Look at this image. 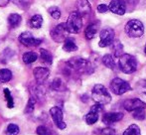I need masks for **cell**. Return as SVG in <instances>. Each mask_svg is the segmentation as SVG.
<instances>
[{"label": "cell", "mask_w": 146, "mask_h": 135, "mask_svg": "<svg viewBox=\"0 0 146 135\" xmlns=\"http://www.w3.org/2000/svg\"><path fill=\"white\" fill-rule=\"evenodd\" d=\"M92 97L96 103L102 104V105L110 103L111 101V95L108 93V89L102 85H94L92 91Z\"/></svg>", "instance_id": "obj_1"}, {"label": "cell", "mask_w": 146, "mask_h": 135, "mask_svg": "<svg viewBox=\"0 0 146 135\" xmlns=\"http://www.w3.org/2000/svg\"><path fill=\"white\" fill-rule=\"evenodd\" d=\"M118 67L124 73H132L137 69V61L135 57L129 54H123L119 57Z\"/></svg>", "instance_id": "obj_2"}, {"label": "cell", "mask_w": 146, "mask_h": 135, "mask_svg": "<svg viewBox=\"0 0 146 135\" xmlns=\"http://www.w3.org/2000/svg\"><path fill=\"white\" fill-rule=\"evenodd\" d=\"M68 66L71 68L72 69H75V71H80V73H90L92 71H94L92 65L88 60L80 58V57H75V58L71 59L68 62Z\"/></svg>", "instance_id": "obj_3"}, {"label": "cell", "mask_w": 146, "mask_h": 135, "mask_svg": "<svg viewBox=\"0 0 146 135\" xmlns=\"http://www.w3.org/2000/svg\"><path fill=\"white\" fill-rule=\"evenodd\" d=\"M125 33L131 38H139L144 33V26L137 19L129 20L125 25Z\"/></svg>", "instance_id": "obj_4"}, {"label": "cell", "mask_w": 146, "mask_h": 135, "mask_svg": "<svg viewBox=\"0 0 146 135\" xmlns=\"http://www.w3.org/2000/svg\"><path fill=\"white\" fill-rule=\"evenodd\" d=\"M67 29L69 31V33L73 34H78L81 31L82 27H83V20H82V16L78 13L77 11L72 12L70 14L69 18L67 20Z\"/></svg>", "instance_id": "obj_5"}, {"label": "cell", "mask_w": 146, "mask_h": 135, "mask_svg": "<svg viewBox=\"0 0 146 135\" xmlns=\"http://www.w3.org/2000/svg\"><path fill=\"white\" fill-rule=\"evenodd\" d=\"M110 89L115 95H121L123 93H127V91H131V87L127 81H123L119 77H115L110 83Z\"/></svg>", "instance_id": "obj_6"}, {"label": "cell", "mask_w": 146, "mask_h": 135, "mask_svg": "<svg viewBox=\"0 0 146 135\" xmlns=\"http://www.w3.org/2000/svg\"><path fill=\"white\" fill-rule=\"evenodd\" d=\"M69 35V31L67 29L66 23H61L54 27L51 31V37L52 39L57 43L65 42V40L68 38Z\"/></svg>", "instance_id": "obj_7"}, {"label": "cell", "mask_w": 146, "mask_h": 135, "mask_svg": "<svg viewBox=\"0 0 146 135\" xmlns=\"http://www.w3.org/2000/svg\"><path fill=\"white\" fill-rule=\"evenodd\" d=\"M114 37H115V33H114L113 29L111 28H106V29L102 30L100 34V47L102 48H106L108 46H110L111 43L114 41Z\"/></svg>", "instance_id": "obj_8"}, {"label": "cell", "mask_w": 146, "mask_h": 135, "mask_svg": "<svg viewBox=\"0 0 146 135\" xmlns=\"http://www.w3.org/2000/svg\"><path fill=\"white\" fill-rule=\"evenodd\" d=\"M50 114L52 117L53 121H54L55 125L59 128V129H65L67 127V124L64 121L63 118V110L61 109L58 106H54L50 109Z\"/></svg>", "instance_id": "obj_9"}, {"label": "cell", "mask_w": 146, "mask_h": 135, "mask_svg": "<svg viewBox=\"0 0 146 135\" xmlns=\"http://www.w3.org/2000/svg\"><path fill=\"white\" fill-rule=\"evenodd\" d=\"M102 110H104V105H102V104L96 103L94 105H92L90 108V111L85 116L86 122L90 125L94 124L98 120V114Z\"/></svg>", "instance_id": "obj_10"}, {"label": "cell", "mask_w": 146, "mask_h": 135, "mask_svg": "<svg viewBox=\"0 0 146 135\" xmlns=\"http://www.w3.org/2000/svg\"><path fill=\"white\" fill-rule=\"evenodd\" d=\"M18 39H19L20 43L26 47H36L42 43V40L35 38L30 32H23Z\"/></svg>", "instance_id": "obj_11"}, {"label": "cell", "mask_w": 146, "mask_h": 135, "mask_svg": "<svg viewBox=\"0 0 146 135\" xmlns=\"http://www.w3.org/2000/svg\"><path fill=\"white\" fill-rule=\"evenodd\" d=\"M33 73H34L35 79H36L38 85H43L48 79L49 75H50V71H49L48 68H43V67L35 68Z\"/></svg>", "instance_id": "obj_12"}, {"label": "cell", "mask_w": 146, "mask_h": 135, "mask_svg": "<svg viewBox=\"0 0 146 135\" xmlns=\"http://www.w3.org/2000/svg\"><path fill=\"white\" fill-rule=\"evenodd\" d=\"M108 9L114 14L123 15L126 9V3L124 2V0H111L108 5Z\"/></svg>", "instance_id": "obj_13"}, {"label": "cell", "mask_w": 146, "mask_h": 135, "mask_svg": "<svg viewBox=\"0 0 146 135\" xmlns=\"http://www.w3.org/2000/svg\"><path fill=\"white\" fill-rule=\"evenodd\" d=\"M123 107L127 111H133L138 108H146V103L144 101H140L139 99H127L123 102Z\"/></svg>", "instance_id": "obj_14"}, {"label": "cell", "mask_w": 146, "mask_h": 135, "mask_svg": "<svg viewBox=\"0 0 146 135\" xmlns=\"http://www.w3.org/2000/svg\"><path fill=\"white\" fill-rule=\"evenodd\" d=\"M123 113L122 112H108L102 116V122L106 125H110L115 122H118L122 119Z\"/></svg>", "instance_id": "obj_15"}, {"label": "cell", "mask_w": 146, "mask_h": 135, "mask_svg": "<svg viewBox=\"0 0 146 135\" xmlns=\"http://www.w3.org/2000/svg\"><path fill=\"white\" fill-rule=\"evenodd\" d=\"M77 12L82 17H86L92 13V6L88 0H77Z\"/></svg>", "instance_id": "obj_16"}, {"label": "cell", "mask_w": 146, "mask_h": 135, "mask_svg": "<svg viewBox=\"0 0 146 135\" xmlns=\"http://www.w3.org/2000/svg\"><path fill=\"white\" fill-rule=\"evenodd\" d=\"M111 51L112 54L115 58H119L121 55H123V45L120 43L119 40H114L111 43Z\"/></svg>", "instance_id": "obj_17"}, {"label": "cell", "mask_w": 146, "mask_h": 135, "mask_svg": "<svg viewBox=\"0 0 146 135\" xmlns=\"http://www.w3.org/2000/svg\"><path fill=\"white\" fill-rule=\"evenodd\" d=\"M22 21V18L19 14L17 13H12L9 15L8 17V23H9V26L11 28H16L20 25Z\"/></svg>", "instance_id": "obj_18"}, {"label": "cell", "mask_w": 146, "mask_h": 135, "mask_svg": "<svg viewBox=\"0 0 146 135\" xmlns=\"http://www.w3.org/2000/svg\"><path fill=\"white\" fill-rule=\"evenodd\" d=\"M40 59H41V62L46 65H51L53 63L52 54L49 51L45 50V49H41L40 50Z\"/></svg>", "instance_id": "obj_19"}, {"label": "cell", "mask_w": 146, "mask_h": 135, "mask_svg": "<svg viewBox=\"0 0 146 135\" xmlns=\"http://www.w3.org/2000/svg\"><path fill=\"white\" fill-rule=\"evenodd\" d=\"M43 24V17L41 15H34L31 17L29 20V25L31 28H34V29H39V28L42 27Z\"/></svg>", "instance_id": "obj_20"}, {"label": "cell", "mask_w": 146, "mask_h": 135, "mask_svg": "<svg viewBox=\"0 0 146 135\" xmlns=\"http://www.w3.org/2000/svg\"><path fill=\"white\" fill-rule=\"evenodd\" d=\"M63 49L66 52H75V51L78 50V46L76 45L74 39L67 38L65 40V43H64Z\"/></svg>", "instance_id": "obj_21"}, {"label": "cell", "mask_w": 146, "mask_h": 135, "mask_svg": "<svg viewBox=\"0 0 146 135\" xmlns=\"http://www.w3.org/2000/svg\"><path fill=\"white\" fill-rule=\"evenodd\" d=\"M96 32H98V26H96V24H94V23L90 24V25L86 28V31H85L86 38H87L88 40H90V39L94 38Z\"/></svg>", "instance_id": "obj_22"}, {"label": "cell", "mask_w": 146, "mask_h": 135, "mask_svg": "<svg viewBox=\"0 0 146 135\" xmlns=\"http://www.w3.org/2000/svg\"><path fill=\"white\" fill-rule=\"evenodd\" d=\"M22 59H23V62L25 63V64L29 65V64H32V63L36 62L37 59H38V55L34 52H27V53H25V54H23Z\"/></svg>", "instance_id": "obj_23"}, {"label": "cell", "mask_w": 146, "mask_h": 135, "mask_svg": "<svg viewBox=\"0 0 146 135\" xmlns=\"http://www.w3.org/2000/svg\"><path fill=\"white\" fill-rule=\"evenodd\" d=\"M102 63L106 68L110 69H115V62H114L113 58H112L111 55H104V58H102Z\"/></svg>", "instance_id": "obj_24"}, {"label": "cell", "mask_w": 146, "mask_h": 135, "mask_svg": "<svg viewBox=\"0 0 146 135\" xmlns=\"http://www.w3.org/2000/svg\"><path fill=\"white\" fill-rule=\"evenodd\" d=\"M12 79V73L8 69H0V83H7Z\"/></svg>", "instance_id": "obj_25"}, {"label": "cell", "mask_w": 146, "mask_h": 135, "mask_svg": "<svg viewBox=\"0 0 146 135\" xmlns=\"http://www.w3.org/2000/svg\"><path fill=\"white\" fill-rule=\"evenodd\" d=\"M123 135H141L140 128L136 124H131L125 129V131L123 132Z\"/></svg>", "instance_id": "obj_26"}, {"label": "cell", "mask_w": 146, "mask_h": 135, "mask_svg": "<svg viewBox=\"0 0 146 135\" xmlns=\"http://www.w3.org/2000/svg\"><path fill=\"white\" fill-rule=\"evenodd\" d=\"M136 89L140 95L146 97V81L145 79H140L136 83Z\"/></svg>", "instance_id": "obj_27"}, {"label": "cell", "mask_w": 146, "mask_h": 135, "mask_svg": "<svg viewBox=\"0 0 146 135\" xmlns=\"http://www.w3.org/2000/svg\"><path fill=\"white\" fill-rule=\"evenodd\" d=\"M145 108H138L132 111V115L137 120H144L145 119Z\"/></svg>", "instance_id": "obj_28"}, {"label": "cell", "mask_w": 146, "mask_h": 135, "mask_svg": "<svg viewBox=\"0 0 146 135\" xmlns=\"http://www.w3.org/2000/svg\"><path fill=\"white\" fill-rule=\"evenodd\" d=\"M4 95H5L6 101H7V107L13 108L14 107V101L11 95V93L8 89H4Z\"/></svg>", "instance_id": "obj_29"}, {"label": "cell", "mask_w": 146, "mask_h": 135, "mask_svg": "<svg viewBox=\"0 0 146 135\" xmlns=\"http://www.w3.org/2000/svg\"><path fill=\"white\" fill-rule=\"evenodd\" d=\"M19 127L18 125L14 123H10L9 125L7 126V129H6V132H7V135H18L19 134Z\"/></svg>", "instance_id": "obj_30"}, {"label": "cell", "mask_w": 146, "mask_h": 135, "mask_svg": "<svg viewBox=\"0 0 146 135\" xmlns=\"http://www.w3.org/2000/svg\"><path fill=\"white\" fill-rule=\"evenodd\" d=\"M37 134L38 135H53V131L49 127L44 125H40L37 127Z\"/></svg>", "instance_id": "obj_31"}, {"label": "cell", "mask_w": 146, "mask_h": 135, "mask_svg": "<svg viewBox=\"0 0 146 135\" xmlns=\"http://www.w3.org/2000/svg\"><path fill=\"white\" fill-rule=\"evenodd\" d=\"M51 87H52L54 91H62L64 89V83L62 81L61 79H55L53 81V83H51Z\"/></svg>", "instance_id": "obj_32"}, {"label": "cell", "mask_w": 146, "mask_h": 135, "mask_svg": "<svg viewBox=\"0 0 146 135\" xmlns=\"http://www.w3.org/2000/svg\"><path fill=\"white\" fill-rule=\"evenodd\" d=\"M49 13H50V15L52 16L54 19H59L60 17H61V11H60V9L58 7H56V6H52V7H50L48 9Z\"/></svg>", "instance_id": "obj_33"}, {"label": "cell", "mask_w": 146, "mask_h": 135, "mask_svg": "<svg viewBox=\"0 0 146 135\" xmlns=\"http://www.w3.org/2000/svg\"><path fill=\"white\" fill-rule=\"evenodd\" d=\"M35 103H36V99H35L34 97H31L29 99V101H28V103H27V106H26V108H25L26 113H31V112L34 110Z\"/></svg>", "instance_id": "obj_34"}, {"label": "cell", "mask_w": 146, "mask_h": 135, "mask_svg": "<svg viewBox=\"0 0 146 135\" xmlns=\"http://www.w3.org/2000/svg\"><path fill=\"white\" fill-rule=\"evenodd\" d=\"M98 132L100 135H115V131H114L112 128H104V129L98 130Z\"/></svg>", "instance_id": "obj_35"}, {"label": "cell", "mask_w": 146, "mask_h": 135, "mask_svg": "<svg viewBox=\"0 0 146 135\" xmlns=\"http://www.w3.org/2000/svg\"><path fill=\"white\" fill-rule=\"evenodd\" d=\"M108 10V6L106 5V4H100V5L98 6V11L100 13H104Z\"/></svg>", "instance_id": "obj_36"}, {"label": "cell", "mask_w": 146, "mask_h": 135, "mask_svg": "<svg viewBox=\"0 0 146 135\" xmlns=\"http://www.w3.org/2000/svg\"><path fill=\"white\" fill-rule=\"evenodd\" d=\"M10 0H0V7H5L6 5H8Z\"/></svg>", "instance_id": "obj_37"}, {"label": "cell", "mask_w": 146, "mask_h": 135, "mask_svg": "<svg viewBox=\"0 0 146 135\" xmlns=\"http://www.w3.org/2000/svg\"><path fill=\"white\" fill-rule=\"evenodd\" d=\"M137 1H138V0H124L125 3H129V4L135 3V2H137Z\"/></svg>", "instance_id": "obj_38"}, {"label": "cell", "mask_w": 146, "mask_h": 135, "mask_svg": "<svg viewBox=\"0 0 146 135\" xmlns=\"http://www.w3.org/2000/svg\"><path fill=\"white\" fill-rule=\"evenodd\" d=\"M144 51H145V54H146V45H145V49H144Z\"/></svg>", "instance_id": "obj_39"}]
</instances>
